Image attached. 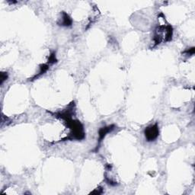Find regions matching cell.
<instances>
[{"label":"cell","mask_w":195,"mask_h":195,"mask_svg":"<svg viewBox=\"0 0 195 195\" xmlns=\"http://www.w3.org/2000/svg\"><path fill=\"white\" fill-rule=\"evenodd\" d=\"M173 34L172 27L169 24L166 26H159L155 30L154 36L155 46L160 44L162 42H168L171 41Z\"/></svg>","instance_id":"1"},{"label":"cell","mask_w":195,"mask_h":195,"mask_svg":"<svg viewBox=\"0 0 195 195\" xmlns=\"http://www.w3.org/2000/svg\"><path fill=\"white\" fill-rule=\"evenodd\" d=\"M144 134L147 141H154L159 136V129L158 124H155L146 127L144 130Z\"/></svg>","instance_id":"2"},{"label":"cell","mask_w":195,"mask_h":195,"mask_svg":"<svg viewBox=\"0 0 195 195\" xmlns=\"http://www.w3.org/2000/svg\"><path fill=\"white\" fill-rule=\"evenodd\" d=\"M114 128H115V126H114V124H112V125L102 127V128L99 130V141H98V146H97L95 150H97V149H99L101 143H102V140H104V138L105 137V136L107 135V133H110V132L112 131Z\"/></svg>","instance_id":"3"},{"label":"cell","mask_w":195,"mask_h":195,"mask_svg":"<svg viewBox=\"0 0 195 195\" xmlns=\"http://www.w3.org/2000/svg\"><path fill=\"white\" fill-rule=\"evenodd\" d=\"M72 24H73V21L70 18V16L65 11H63L60 21L58 22V24L61 26H65V27H70V26L72 25Z\"/></svg>","instance_id":"4"},{"label":"cell","mask_w":195,"mask_h":195,"mask_svg":"<svg viewBox=\"0 0 195 195\" xmlns=\"http://www.w3.org/2000/svg\"><path fill=\"white\" fill-rule=\"evenodd\" d=\"M49 67H50V64H48V63H44V64H43V65L41 66L40 70H39V73H37V75H35V76H34V77L32 78V79L31 80L32 81V80H36L37 78H38L39 76H41V75L44 74V73H46V72L48 70Z\"/></svg>","instance_id":"5"},{"label":"cell","mask_w":195,"mask_h":195,"mask_svg":"<svg viewBox=\"0 0 195 195\" xmlns=\"http://www.w3.org/2000/svg\"><path fill=\"white\" fill-rule=\"evenodd\" d=\"M57 57H56L55 52L51 53V54L49 57V59H48L47 63L50 64V65H52V64H54L55 63H57Z\"/></svg>","instance_id":"6"},{"label":"cell","mask_w":195,"mask_h":195,"mask_svg":"<svg viewBox=\"0 0 195 195\" xmlns=\"http://www.w3.org/2000/svg\"><path fill=\"white\" fill-rule=\"evenodd\" d=\"M7 78H8V74H7V73H1V84H2V83H4V81L5 80H7Z\"/></svg>","instance_id":"7"},{"label":"cell","mask_w":195,"mask_h":195,"mask_svg":"<svg viewBox=\"0 0 195 195\" xmlns=\"http://www.w3.org/2000/svg\"><path fill=\"white\" fill-rule=\"evenodd\" d=\"M103 193V189L102 187H99V188H96L94 191H92L91 193H95V194H101V193Z\"/></svg>","instance_id":"8"},{"label":"cell","mask_w":195,"mask_h":195,"mask_svg":"<svg viewBox=\"0 0 195 195\" xmlns=\"http://www.w3.org/2000/svg\"><path fill=\"white\" fill-rule=\"evenodd\" d=\"M185 53L187 54H190V55H193L194 54V47H192L190 49L187 50V51H185Z\"/></svg>","instance_id":"9"}]
</instances>
